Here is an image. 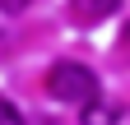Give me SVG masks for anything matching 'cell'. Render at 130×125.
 Listing matches in <instances>:
<instances>
[{
  "instance_id": "1",
  "label": "cell",
  "mask_w": 130,
  "mask_h": 125,
  "mask_svg": "<svg viewBox=\"0 0 130 125\" xmlns=\"http://www.w3.org/2000/svg\"><path fill=\"white\" fill-rule=\"evenodd\" d=\"M46 93H51L56 102L88 107L93 97H102V84H98V74L88 65H79V60H56L51 74H46Z\"/></svg>"
},
{
  "instance_id": "2",
  "label": "cell",
  "mask_w": 130,
  "mask_h": 125,
  "mask_svg": "<svg viewBox=\"0 0 130 125\" xmlns=\"http://www.w3.org/2000/svg\"><path fill=\"white\" fill-rule=\"evenodd\" d=\"M121 0H70V9H74V19H84V23H98V19H107V14H116Z\"/></svg>"
},
{
  "instance_id": "3",
  "label": "cell",
  "mask_w": 130,
  "mask_h": 125,
  "mask_svg": "<svg viewBox=\"0 0 130 125\" xmlns=\"http://www.w3.org/2000/svg\"><path fill=\"white\" fill-rule=\"evenodd\" d=\"M79 111H84V125H116L121 107H111V102H102V97H93L88 107H79Z\"/></svg>"
},
{
  "instance_id": "4",
  "label": "cell",
  "mask_w": 130,
  "mask_h": 125,
  "mask_svg": "<svg viewBox=\"0 0 130 125\" xmlns=\"http://www.w3.org/2000/svg\"><path fill=\"white\" fill-rule=\"evenodd\" d=\"M0 125H23V111H19L9 97H0Z\"/></svg>"
},
{
  "instance_id": "5",
  "label": "cell",
  "mask_w": 130,
  "mask_h": 125,
  "mask_svg": "<svg viewBox=\"0 0 130 125\" xmlns=\"http://www.w3.org/2000/svg\"><path fill=\"white\" fill-rule=\"evenodd\" d=\"M32 0H0V14H23Z\"/></svg>"
},
{
  "instance_id": "6",
  "label": "cell",
  "mask_w": 130,
  "mask_h": 125,
  "mask_svg": "<svg viewBox=\"0 0 130 125\" xmlns=\"http://www.w3.org/2000/svg\"><path fill=\"white\" fill-rule=\"evenodd\" d=\"M125 37H130V28H125Z\"/></svg>"
}]
</instances>
